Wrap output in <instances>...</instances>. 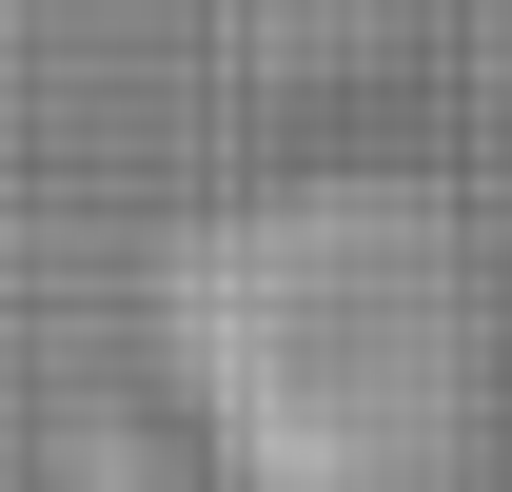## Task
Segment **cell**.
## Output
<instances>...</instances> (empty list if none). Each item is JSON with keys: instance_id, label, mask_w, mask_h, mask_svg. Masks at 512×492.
Masks as SVG:
<instances>
[{"instance_id": "cell-1", "label": "cell", "mask_w": 512, "mask_h": 492, "mask_svg": "<svg viewBox=\"0 0 512 492\" xmlns=\"http://www.w3.org/2000/svg\"><path fill=\"white\" fill-rule=\"evenodd\" d=\"M178 374L256 492H434L473 433V374H493V315H473V256L434 197L296 178L178 256Z\"/></svg>"}]
</instances>
